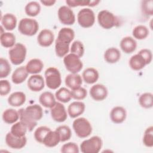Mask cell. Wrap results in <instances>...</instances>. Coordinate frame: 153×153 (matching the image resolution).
Listing matches in <instances>:
<instances>
[{
    "label": "cell",
    "instance_id": "11",
    "mask_svg": "<svg viewBox=\"0 0 153 153\" xmlns=\"http://www.w3.org/2000/svg\"><path fill=\"white\" fill-rule=\"evenodd\" d=\"M50 114L52 119L57 123L64 122L68 117L65 107L60 102H56L55 105L50 108Z\"/></svg>",
    "mask_w": 153,
    "mask_h": 153
},
{
    "label": "cell",
    "instance_id": "3",
    "mask_svg": "<svg viewBox=\"0 0 153 153\" xmlns=\"http://www.w3.org/2000/svg\"><path fill=\"white\" fill-rule=\"evenodd\" d=\"M45 84L48 88L51 90H56L62 84L61 74L59 69L54 67L47 68L44 73Z\"/></svg>",
    "mask_w": 153,
    "mask_h": 153
},
{
    "label": "cell",
    "instance_id": "41",
    "mask_svg": "<svg viewBox=\"0 0 153 153\" xmlns=\"http://www.w3.org/2000/svg\"><path fill=\"white\" fill-rule=\"evenodd\" d=\"M51 130L50 128L47 126H40L34 131V138L39 143H42L43 140L46 134Z\"/></svg>",
    "mask_w": 153,
    "mask_h": 153
},
{
    "label": "cell",
    "instance_id": "9",
    "mask_svg": "<svg viewBox=\"0 0 153 153\" xmlns=\"http://www.w3.org/2000/svg\"><path fill=\"white\" fill-rule=\"evenodd\" d=\"M66 69L71 74H77L83 67V63L78 56L73 53L66 54L63 58Z\"/></svg>",
    "mask_w": 153,
    "mask_h": 153
},
{
    "label": "cell",
    "instance_id": "12",
    "mask_svg": "<svg viewBox=\"0 0 153 153\" xmlns=\"http://www.w3.org/2000/svg\"><path fill=\"white\" fill-rule=\"evenodd\" d=\"M5 143L8 147L12 149H22L26 145L27 138L25 136L23 137L16 136L10 131L6 134Z\"/></svg>",
    "mask_w": 153,
    "mask_h": 153
},
{
    "label": "cell",
    "instance_id": "42",
    "mask_svg": "<svg viewBox=\"0 0 153 153\" xmlns=\"http://www.w3.org/2000/svg\"><path fill=\"white\" fill-rule=\"evenodd\" d=\"M143 143L148 148L153 146V127H148L144 132L143 136Z\"/></svg>",
    "mask_w": 153,
    "mask_h": 153
},
{
    "label": "cell",
    "instance_id": "34",
    "mask_svg": "<svg viewBox=\"0 0 153 153\" xmlns=\"http://www.w3.org/2000/svg\"><path fill=\"white\" fill-rule=\"evenodd\" d=\"M26 14L30 17H35L38 15L41 11V6L36 1H31L28 2L25 7Z\"/></svg>",
    "mask_w": 153,
    "mask_h": 153
},
{
    "label": "cell",
    "instance_id": "37",
    "mask_svg": "<svg viewBox=\"0 0 153 153\" xmlns=\"http://www.w3.org/2000/svg\"><path fill=\"white\" fill-rule=\"evenodd\" d=\"M70 44L61 42L57 39L55 41V52L59 57H65L69 51Z\"/></svg>",
    "mask_w": 153,
    "mask_h": 153
},
{
    "label": "cell",
    "instance_id": "24",
    "mask_svg": "<svg viewBox=\"0 0 153 153\" xmlns=\"http://www.w3.org/2000/svg\"><path fill=\"white\" fill-rule=\"evenodd\" d=\"M82 77L84 81L88 84L95 83L99 79V74L94 68H87L82 72Z\"/></svg>",
    "mask_w": 153,
    "mask_h": 153
},
{
    "label": "cell",
    "instance_id": "43",
    "mask_svg": "<svg viewBox=\"0 0 153 153\" xmlns=\"http://www.w3.org/2000/svg\"><path fill=\"white\" fill-rule=\"evenodd\" d=\"M141 11L145 17L152 16L153 14V1H142L141 2Z\"/></svg>",
    "mask_w": 153,
    "mask_h": 153
},
{
    "label": "cell",
    "instance_id": "21",
    "mask_svg": "<svg viewBox=\"0 0 153 153\" xmlns=\"http://www.w3.org/2000/svg\"><path fill=\"white\" fill-rule=\"evenodd\" d=\"M66 85L71 90L80 87L82 84V79L78 74H70L66 75L65 79Z\"/></svg>",
    "mask_w": 153,
    "mask_h": 153
},
{
    "label": "cell",
    "instance_id": "18",
    "mask_svg": "<svg viewBox=\"0 0 153 153\" xmlns=\"http://www.w3.org/2000/svg\"><path fill=\"white\" fill-rule=\"evenodd\" d=\"M120 46L123 52L130 54L134 52L137 48V42L131 36H125L120 41Z\"/></svg>",
    "mask_w": 153,
    "mask_h": 153
},
{
    "label": "cell",
    "instance_id": "5",
    "mask_svg": "<svg viewBox=\"0 0 153 153\" xmlns=\"http://www.w3.org/2000/svg\"><path fill=\"white\" fill-rule=\"evenodd\" d=\"M27 49L22 43H17L8 51V56L11 62L14 65L22 64L26 59Z\"/></svg>",
    "mask_w": 153,
    "mask_h": 153
},
{
    "label": "cell",
    "instance_id": "17",
    "mask_svg": "<svg viewBox=\"0 0 153 153\" xmlns=\"http://www.w3.org/2000/svg\"><path fill=\"white\" fill-rule=\"evenodd\" d=\"M85 108V105L84 103L80 101H75L68 106V114L71 118H75L82 114Z\"/></svg>",
    "mask_w": 153,
    "mask_h": 153
},
{
    "label": "cell",
    "instance_id": "35",
    "mask_svg": "<svg viewBox=\"0 0 153 153\" xmlns=\"http://www.w3.org/2000/svg\"><path fill=\"white\" fill-rule=\"evenodd\" d=\"M138 100L140 106L145 109L151 108L153 106V95L151 93L146 92L142 94Z\"/></svg>",
    "mask_w": 153,
    "mask_h": 153
},
{
    "label": "cell",
    "instance_id": "10",
    "mask_svg": "<svg viewBox=\"0 0 153 153\" xmlns=\"http://www.w3.org/2000/svg\"><path fill=\"white\" fill-rule=\"evenodd\" d=\"M60 22L65 25H72L75 22V16L72 10L66 5L61 6L57 12Z\"/></svg>",
    "mask_w": 153,
    "mask_h": 153
},
{
    "label": "cell",
    "instance_id": "20",
    "mask_svg": "<svg viewBox=\"0 0 153 153\" xmlns=\"http://www.w3.org/2000/svg\"><path fill=\"white\" fill-rule=\"evenodd\" d=\"M25 94L22 91H15L11 93L8 97V103L10 105L19 107L23 105L26 102Z\"/></svg>",
    "mask_w": 153,
    "mask_h": 153
},
{
    "label": "cell",
    "instance_id": "6",
    "mask_svg": "<svg viewBox=\"0 0 153 153\" xmlns=\"http://www.w3.org/2000/svg\"><path fill=\"white\" fill-rule=\"evenodd\" d=\"M102 146V139L99 136H94L82 141L80 145V149L83 153H98Z\"/></svg>",
    "mask_w": 153,
    "mask_h": 153
},
{
    "label": "cell",
    "instance_id": "1",
    "mask_svg": "<svg viewBox=\"0 0 153 153\" xmlns=\"http://www.w3.org/2000/svg\"><path fill=\"white\" fill-rule=\"evenodd\" d=\"M19 118L27 128V130L32 131L37 125V121H39L43 116L42 107L34 104L27 106L25 109L20 108L19 111Z\"/></svg>",
    "mask_w": 153,
    "mask_h": 153
},
{
    "label": "cell",
    "instance_id": "33",
    "mask_svg": "<svg viewBox=\"0 0 153 153\" xmlns=\"http://www.w3.org/2000/svg\"><path fill=\"white\" fill-rule=\"evenodd\" d=\"M100 1L99 0L96 1H88V0H66V3L69 7H76L78 6H88L94 7L96 6Z\"/></svg>",
    "mask_w": 153,
    "mask_h": 153
},
{
    "label": "cell",
    "instance_id": "45",
    "mask_svg": "<svg viewBox=\"0 0 153 153\" xmlns=\"http://www.w3.org/2000/svg\"><path fill=\"white\" fill-rule=\"evenodd\" d=\"M72 98L77 100H81L84 99L87 95V90L83 87H78L76 89L71 90Z\"/></svg>",
    "mask_w": 153,
    "mask_h": 153
},
{
    "label": "cell",
    "instance_id": "30",
    "mask_svg": "<svg viewBox=\"0 0 153 153\" xmlns=\"http://www.w3.org/2000/svg\"><path fill=\"white\" fill-rule=\"evenodd\" d=\"M19 112L14 109H7L2 113V120L7 124H14L19 120Z\"/></svg>",
    "mask_w": 153,
    "mask_h": 153
},
{
    "label": "cell",
    "instance_id": "26",
    "mask_svg": "<svg viewBox=\"0 0 153 153\" xmlns=\"http://www.w3.org/2000/svg\"><path fill=\"white\" fill-rule=\"evenodd\" d=\"M60 142V138L59 133L56 131L51 130L45 136L42 144L48 148H53L56 146Z\"/></svg>",
    "mask_w": 153,
    "mask_h": 153
},
{
    "label": "cell",
    "instance_id": "13",
    "mask_svg": "<svg viewBox=\"0 0 153 153\" xmlns=\"http://www.w3.org/2000/svg\"><path fill=\"white\" fill-rule=\"evenodd\" d=\"M91 97L96 101H102L108 96V91L107 88L103 84H97L93 85L89 91Z\"/></svg>",
    "mask_w": 153,
    "mask_h": 153
},
{
    "label": "cell",
    "instance_id": "22",
    "mask_svg": "<svg viewBox=\"0 0 153 153\" xmlns=\"http://www.w3.org/2000/svg\"><path fill=\"white\" fill-rule=\"evenodd\" d=\"M28 72L26 66H20L15 69L11 75V80L15 84H19L23 82L28 76Z\"/></svg>",
    "mask_w": 153,
    "mask_h": 153
},
{
    "label": "cell",
    "instance_id": "32",
    "mask_svg": "<svg viewBox=\"0 0 153 153\" xmlns=\"http://www.w3.org/2000/svg\"><path fill=\"white\" fill-rule=\"evenodd\" d=\"M149 33V31L148 27L142 25L136 26L132 30V35L133 37L139 40L145 39L148 36Z\"/></svg>",
    "mask_w": 153,
    "mask_h": 153
},
{
    "label": "cell",
    "instance_id": "15",
    "mask_svg": "<svg viewBox=\"0 0 153 153\" xmlns=\"http://www.w3.org/2000/svg\"><path fill=\"white\" fill-rule=\"evenodd\" d=\"M27 84L28 88L31 91L37 92L42 90L44 88L45 81L42 75L33 74L29 78Z\"/></svg>",
    "mask_w": 153,
    "mask_h": 153
},
{
    "label": "cell",
    "instance_id": "47",
    "mask_svg": "<svg viewBox=\"0 0 153 153\" xmlns=\"http://www.w3.org/2000/svg\"><path fill=\"white\" fill-rule=\"evenodd\" d=\"M11 84L7 79H1L0 81V94L1 96H6L11 91Z\"/></svg>",
    "mask_w": 153,
    "mask_h": 153
},
{
    "label": "cell",
    "instance_id": "23",
    "mask_svg": "<svg viewBox=\"0 0 153 153\" xmlns=\"http://www.w3.org/2000/svg\"><path fill=\"white\" fill-rule=\"evenodd\" d=\"M75 37V32L71 27H62L59 31L56 39L67 44H70Z\"/></svg>",
    "mask_w": 153,
    "mask_h": 153
},
{
    "label": "cell",
    "instance_id": "4",
    "mask_svg": "<svg viewBox=\"0 0 153 153\" xmlns=\"http://www.w3.org/2000/svg\"><path fill=\"white\" fill-rule=\"evenodd\" d=\"M39 29L38 22L31 18L22 19L18 25V30L21 34L26 36H33L35 35Z\"/></svg>",
    "mask_w": 153,
    "mask_h": 153
},
{
    "label": "cell",
    "instance_id": "7",
    "mask_svg": "<svg viewBox=\"0 0 153 153\" xmlns=\"http://www.w3.org/2000/svg\"><path fill=\"white\" fill-rule=\"evenodd\" d=\"M97 21L99 25L105 29H110L118 24V19L111 12L103 10L99 12Z\"/></svg>",
    "mask_w": 153,
    "mask_h": 153
},
{
    "label": "cell",
    "instance_id": "44",
    "mask_svg": "<svg viewBox=\"0 0 153 153\" xmlns=\"http://www.w3.org/2000/svg\"><path fill=\"white\" fill-rule=\"evenodd\" d=\"M71 53H73L81 57L84 53V47L82 42L80 41H75L72 42L71 47Z\"/></svg>",
    "mask_w": 153,
    "mask_h": 153
},
{
    "label": "cell",
    "instance_id": "36",
    "mask_svg": "<svg viewBox=\"0 0 153 153\" xmlns=\"http://www.w3.org/2000/svg\"><path fill=\"white\" fill-rule=\"evenodd\" d=\"M56 99L60 102L67 103L69 102L72 98L71 91L66 87H62L56 91L55 93Z\"/></svg>",
    "mask_w": 153,
    "mask_h": 153
},
{
    "label": "cell",
    "instance_id": "48",
    "mask_svg": "<svg viewBox=\"0 0 153 153\" xmlns=\"http://www.w3.org/2000/svg\"><path fill=\"white\" fill-rule=\"evenodd\" d=\"M139 54H140L145 59L146 65H149L152 59V51L149 49L147 48H143L140 50L139 52Z\"/></svg>",
    "mask_w": 153,
    "mask_h": 153
},
{
    "label": "cell",
    "instance_id": "8",
    "mask_svg": "<svg viewBox=\"0 0 153 153\" xmlns=\"http://www.w3.org/2000/svg\"><path fill=\"white\" fill-rule=\"evenodd\" d=\"M77 21L82 27H91L95 22V15L93 11L89 8H84L80 10L77 14Z\"/></svg>",
    "mask_w": 153,
    "mask_h": 153
},
{
    "label": "cell",
    "instance_id": "25",
    "mask_svg": "<svg viewBox=\"0 0 153 153\" xmlns=\"http://www.w3.org/2000/svg\"><path fill=\"white\" fill-rule=\"evenodd\" d=\"M103 57L108 63H115L121 57V52L115 47L108 48L104 53Z\"/></svg>",
    "mask_w": 153,
    "mask_h": 153
},
{
    "label": "cell",
    "instance_id": "19",
    "mask_svg": "<svg viewBox=\"0 0 153 153\" xmlns=\"http://www.w3.org/2000/svg\"><path fill=\"white\" fill-rule=\"evenodd\" d=\"M1 26L7 30H14L17 25V18L13 14L6 13L1 18Z\"/></svg>",
    "mask_w": 153,
    "mask_h": 153
},
{
    "label": "cell",
    "instance_id": "31",
    "mask_svg": "<svg viewBox=\"0 0 153 153\" xmlns=\"http://www.w3.org/2000/svg\"><path fill=\"white\" fill-rule=\"evenodd\" d=\"M0 42L5 48H12L16 44V36L11 32H3L1 33Z\"/></svg>",
    "mask_w": 153,
    "mask_h": 153
},
{
    "label": "cell",
    "instance_id": "49",
    "mask_svg": "<svg viewBox=\"0 0 153 153\" xmlns=\"http://www.w3.org/2000/svg\"><path fill=\"white\" fill-rule=\"evenodd\" d=\"M40 2L45 6L50 7V6L53 5L56 2V1H55V0H48V1L47 0H43V1L41 0Z\"/></svg>",
    "mask_w": 153,
    "mask_h": 153
},
{
    "label": "cell",
    "instance_id": "2",
    "mask_svg": "<svg viewBox=\"0 0 153 153\" xmlns=\"http://www.w3.org/2000/svg\"><path fill=\"white\" fill-rule=\"evenodd\" d=\"M73 129L76 135L80 138H85L92 132V126L89 121L84 117L75 119L72 123Z\"/></svg>",
    "mask_w": 153,
    "mask_h": 153
},
{
    "label": "cell",
    "instance_id": "38",
    "mask_svg": "<svg viewBox=\"0 0 153 153\" xmlns=\"http://www.w3.org/2000/svg\"><path fill=\"white\" fill-rule=\"evenodd\" d=\"M27 130V127L22 122L19 121L14 123L11 127V132L16 136L23 137Z\"/></svg>",
    "mask_w": 153,
    "mask_h": 153
},
{
    "label": "cell",
    "instance_id": "29",
    "mask_svg": "<svg viewBox=\"0 0 153 153\" xmlns=\"http://www.w3.org/2000/svg\"><path fill=\"white\" fill-rule=\"evenodd\" d=\"M39 102L41 105L47 108H51L56 103L54 94L50 91H45L39 97Z\"/></svg>",
    "mask_w": 153,
    "mask_h": 153
},
{
    "label": "cell",
    "instance_id": "16",
    "mask_svg": "<svg viewBox=\"0 0 153 153\" xmlns=\"http://www.w3.org/2000/svg\"><path fill=\"white\" fill-rule=\"evenodd\" d=\"M127 117V112L124 108L117 106L114 107L110 112V118L115 124H120L125 121Z\"/></svg>",
    "mask_w": 153,
    "mask_h": 153
},
{
    "label": "cell",
    "instance_id": "46",
    "mask_svg": "<svg viewBox=\"0 0 153 153\" xmlns=\"http://www.w3.org/2000/svg\"><path fill=\"white\" fill-rule=\"evenodd\" d=\"M63 153H78L79 152L78 146L75 142H68L65 143L61 148Z\"/></svg>",
    "mask_w": 153,
    "mask_h": 153
},
{
    "label": "cell",
    "instance_id": "28",
    "mask_svg": "<svg viewBox=\"0 0 153 153\" xmlns=\"http://www.w3.org/2000/svg\"><path fill=\"white\" fill-rule=\"evenodd\" d=\"M44 67L43 62L39 59L30 60L26 65V69L29 74H38L41 72Z\"/></svg>",
    "mask_w": 153,
    "mask_h": 153
},
{
    "label": "cell",
    "instance_id": "39",
    "mask_svg": "<svg viewBox=\"0 0 153 153\" xmlns=\"http://www.w3.org/2000/svg\"><path fill=\"white\" fill-rule=\"evenodd\" d=\"M59 134L60 142H63L69 140L72 136V132L70 127L66 125H62L57 127L55 130Z\"/></svg>",
    "mask_w": 153,
    "mask_h": 153
},
{
    "label": "cell",
    "instance_id": "14",
    "mask_svg": "<svg viewBox=\"0 0 153 153\" xmlns=\"http://www.w3.org/2000/svg\"><path fill=\"white\" fill-rule=\"evenodd\" d=\"M54 40L53 32L48 29H44L41 30L37 36V41L39 45L43 47L50 46Z\"/></svg>",
    "mask_w": 153,
    "mask_h": 153
},
{
    "label": "cell",
    "instance_id": "40",
    "mask_svg": "<svg viewBox=\"0 0 153 153\" xmlns=\"http://www.w3.org/2000/svg\"><path fill=\"white\" fill-rule=\"evenodd\" d=\"M11 71V68L8 61L6 59L1 57L0 59V78L2 79L7 77Z\"/></svg>",
    "mask_w": 153,
    "mask_h": 153
},
{
    "label": "cell",
    "instance_id": "27",
    "mask_svg": "<svg viewBox=\"0 0 153 153\" xmlns=\"http://www.w3.org/2000/svg\"><path fill=\"white\" fill-rule=\"evenodd\" d=\"M128 63L131 69L136 71L142 69L147 65L143 57L138 53L130 57Z\"/></svg>",
    "mask_w": 153,
    "mask_h": 153
}]
</instances>
